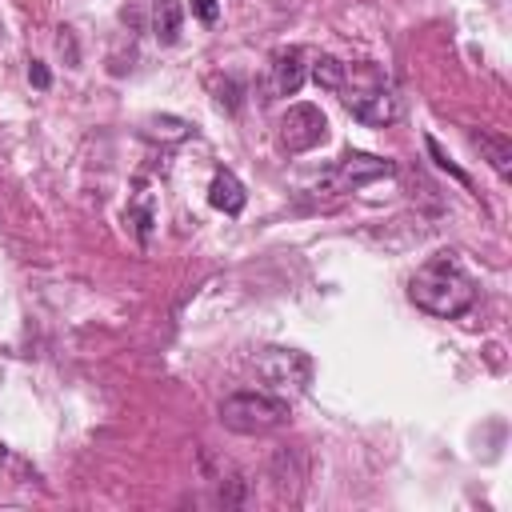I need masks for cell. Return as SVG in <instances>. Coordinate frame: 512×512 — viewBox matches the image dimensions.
Listing matches in <instances>:
<instances>
[{
	"mask_svg": "<svg viewBox=\"0 0 512 512\" xmlns=\"http://www.w3.org/2000/svg\"><path fill=\"white\" fill-rule=\"evenodd\" d=\"M468 136H472V144L488 156V164L496 168V176L508 180V176H512V140H508V136H492V132H468Z\"/></svg>",
	"mask_w": 512,
	"mask_h": 512,
	"instance_id": "9",
	"label": "cell"
},
{
	"mask_svg": "<svg viewBox=\"0 0 512 512\" xmlns=\"http://www.w3.org/2000/svg\"><path fill=\"white\" fill-rule=\"evenodd\" d=\"M188 132H192V124L180 116H148L144 120V136H152V140H184Z\"/></svg>",
	"mask_w": 512,
	"mask_h": 512,
	"instance_id": "13",
	"label": "cell"
},
{
	"mask_svg": "<svg viewBox=\"0 0 512 512\" xmlns=\"http://www.w3.org/2000/svg\"><path fill=\"white\" fill-rule=\"evenodd\" d=\"M124 220L132 224V232H136V240H140V244H148V240H152V224H156V204H152V192H148L144 184L136 188V196H132L128 212H124Z\"/></svg>",
	"mask_w": 512,
	"mask_h": 512,
	"instance_id": "10",
	"label": "cell"
},
{
	"mask_svg": "<svg viewBox=\"0 0 512 512\" xmlns=\"http://www.w3.org/2000/svg\"><path fill=\"white\" fill-rule=\"evenodd\" d=\"M392 172H396V164L384 160V156H372V152H344V156L336 160V168L324 176V188H328V192H356V188H364V184H372V180H384V176H392Z\"/></svg>",
	"mask_w": 512,
	"mask_h": 512,
	"instance_id": "6",
	"label": "cell"
},
{
	"mask_svg": "<svg viewBox=\"0 0 512 512\" xmlns=\"http://www.w3.org/2000/svg\"><path fill=\"white\" fill-rule=\"evenodd\" d=\"M28 80H32L36 88H48V84H52V76H48V68H44L40 60H32V64H28Z\"/></svg>",
	"mask_w": 512,
	"mask_h": 512,
	"instance_id": "17",
	"label": "cell"
},
{
	"mask_svg": "<svg viewBox=\"0 0 512 512\" xmlns=\"http://www.w3.org/2000/svg\"><path fill=\"white\" fill-rule=\"evenodd\" d=\"M192 12L204 20V24H216V16H220V8H216V0H192Z\"/></svg>",
	"mask_w": 512,
	"mask_h": 512,
	"instance_id": "16",
	"label": "cell"
},
{
	"mask_svg": "<svg viewBox=\"0 0 512 512\" xmlns=\"http://www.w3.org/2000/svg\"><path fill=\"white\" fill-rule=\"evenodd\" d=\"M308 76L316 80V88H324V92H340V84H344V64H340L336 56L320 52V56H312Z\"/></svg>",
	"mask_w": 512,
	"mask_h": 512,
	"instance_id": "12",
	"label": "cell"
},
{
	"mask_svg": "<svg viewBox=\"0 0 512 512\" xmlns=\"http://www.w3.org/2000/svg\"><path fill=\"white\" fill-rule=\"evenodd\" d=\"M0 460H4V448H0Z\"/></svg>",
	"mask_w": 512,
	"mask_h": 512,
	"instance_id": "18",
	"label": "cell"
},
{
	"mask_svg": "<svg viewBox=\"0 0 512 512\" xmlns=\"http://www.w3.org/2000/svg\"><path fill=\"white\" fill-rule=\"evenodd\" d=\"M328 140V116L316 104H292L280 116V148L284 152H312Z\"/></svg>",
	"mask_w": 512,
	"mask_h": 512,
	"instance_id": "5",
	"label": "cell"
},
{
	"mask_svg": "<svg viewBox=\"0 0 512 512\" xmlns=\"http://www.w3.org/2000/svg\"><path fill=\"white\" fill-rule=\"evenodd\" d=\"M208 204L220 208L224 216H240L244 204H248V192H244V184H240L228 168H220V172L212 176V184H208Z\"/></svg>",
	"mask_w": 512,
	"mask_h": 512,
	"instance_id": "8",
	"label": "cell"
},
{
	"mask_svg": "<svg viewBox=\"0 0 512 512\" xmlns=\"http://www.w3.org/2000/svg\"><path fill=\"white\" fill-rule=\"evenodd\" d=\"M304 60H308V48H300V44L280 48L272 56V92L276 96H296L300 92V84L308 76V64Z\"/></svg>",
	"mask_w": 512,
	"mask_h": 512,
	"instance_id": "7",
	"label": "cell"
},
{
	"mask_svg": "<svg viewBox=\"0 0 512 512\" xmlns=\"http://www.w3.org/2000/svg\"><path fill=\"white\" fill-rule=\"evenodd\" d=\"M424 148H428V156L436 160V168H444V172H448L452 180H460L464 188H472V180H468V172H464V168H456V164L448 160V152H444V148L436 144V136H424Z\"/></svg>",
	"mask_w": 512,
	"mask_h": 512,
	"instance_id": "14",
	"label": "cell"
},
{
	"mask_svg": "<svg viewBox=\"0 0 512 512\" xmlns=\"http://www.w3.org/2000/svg\"><path fill=\"white\" fill-rule=\"evenodd\" d=\"M256 376L280 400H296L308 388V380H312V356H304L296 348H264L256 356Z\"/></svg>",
	"mask_w": 512,
	"mask_h": 512,
	"instance_id": "4",
	"label": "cell"
},
{
	"mask_svg": "<svg viewBox=\"0 0 512 512\" xmlns=\"http://www.w3.org/2000/svg\"><path fill=\"white\" fill-rule=\"evenodd\" d=\"M240 96H244V84H240L236 76L216 80V104H220L224 112H236V108H240Z\"/></svg>",
	"mask_w": 512,
	"mask_h": 512,
	"instance_id": "15",
	"label": "cell"
},
{
	"mask_svg": "<svg viewBox=\"0 0 512 512\" xmlns=\"http://www.w3.org/2000/svg\"><path fill=\"white\" fill-rule=\"evenodd\" d=\"M340 100L360 124H372V128H384L400 116V96L376 64H344Z\"/></svg>",
	"mask_w": 512,
	"mask_h": 512,
	"instance_id": "2",
	"label": "cell"
},
{
	"mask_svg": "<svg viewBox=\"0 0 512 512\" xmlns=\"http://www.w3.org/2000/svg\"><path fill=\"white\" fill-rule=\"evenodd\" d=\"M408 296L416 308H424L428 316H440V320H452L460 312L472 308L476 300V280L452 260V252H440L432 256L428 264H420V272L412 276L408 284Z\"/></svg>",
	"mask_w": 512,
	"mask_h": 512,
	"instance_id": "1",
	"label": "cell"
},
{
	"mask_svg": "<svg viewBox=\"0 0 512 512\" xmlns=\"http://www.w3.org/2000/svg\"><path fill=\"white\" fill-rule=\"evenodd\" d=\"M220 424L240 436H264L288 424V400L268 392H236L220 404Z\"/></svg>",
	"mask_w": 512,
	"mask_h": 512,
	"instance_id": "3",
	"label": "cell"
},
{
	"mask_svg": "<svg viewBox=\"0 0 512 512\" xmlns=\"http://www.w3.org/2000/svg\"><path fill=\"white\" fill-rule=\"evenodd\" d=\"M180 20H184V8L176 0H156V16H152V32L160 44H176L180 40Z\"/></svg>",
	"mask_w": 512,
	"mask_h": 512,
	"instance_id": "11",
	"label": "cell"
}]
</instances>
